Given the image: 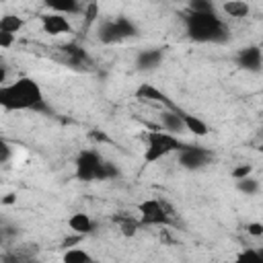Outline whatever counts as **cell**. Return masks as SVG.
Segmentation results:
<instances>
[{"label":"cell","instance_id":"1","mask_svg":"<svg viewBox=\"0 0 263 263\" xmlns=\"http://www.w3.org/2000/svg\"><path fill=\"white\" fill-rule=\"evenodd\" d=\"M0 109L4 111H41L47 113L43 90L31 76H21L8 84H0Z\"/></svg>","mask_w":263,"mask_h":263},{"label":"cell","instance_id":"2","mask_svg":"<svg viewBox=\"0 0 263 263\" xmlns=\"http://www.w3.org/2000/svg\"><path fill=\"white\" fill-rule=\"evenodd\" d=\"M185 31L187 37L195 43H228L230 41V29L222 16H218L216 10L212 12H193L189 10L185 14Z\"/></svg>","mask_w":263,"mask_h":263},{"label":"cell","instance_id":"3","mask_svg":"<svg viewBox=\"0 0 263 263\" xmlns=\"http://www.w3.org/2000/svg\"><path fill=\"white\" fill-rule=\"evenodd\" d=\"M74 175L82 183L109 181L119 177V168L111 160L103 158L97 150H80L74 160Z\"/></svg>","mask_w":263,"mask_h":263},{"label":"cell","instance_id":"4","mask_svg":"<svg viewBox=\"0 0 263 263\" xmlns=\"http://www.w3.org/2000/svg\"><path fill=\"white\" fill-rule=\"evenodd\" d=\"M138 220L140 226H179L175 208L158 197H146L138 203Z\"/></svg>","mask_w":263,"mask_h":263},{"label":"cell","instance_id":"5","mask_svg":"<svg viewBox=\"0 0 263 263\" xmlns=\"http://www.w3.org/2000/svg\"><path fill=\"white\" fill-rule=\"evenodd\" d=\"M183 146V142L164 129H152L146 134V146H144V162L146 164H154L160 158L177 152Z\"/></svg>","mask_w":263,"mask_h":263},{"label":"cell","instance_id":"6","mask_svg":"<svg viewBox=\"0 0 263 263\" xmlns=\"http://www.w3.org/2000/svg\"><path fill=\"white\" fill-rule=\"evenodd\" d=\"M136 35H138L136 23L123 14H117L113 18H105L97 27V39L103 45H115V43H121L129 37H136Z\"/></svg>","mask_w":263,"mask_h":263},{"label":"cell","instance_id":"7","mask_svg":"<svg viewBox=\"0 0 263 263\" xmlns=\"http://www.w3.org/2000/svg\"><path fill=\"white\" fill-rule=\"evenodd\" d=\"M214 160V150L197 144H183L177 150V162L185 171H201Z\"/></svg>","mask_w":263,"mask_h":263},{"label":"cell","instance_id":"8","mask_svg":"<svg viewBox=\"0 0 263 263\" xmlns=\"http://www.w3.org/2000/svg\"><path fill=\"white\" fill-rule=\"evenodd\" d=\"M234 62L240 70H247V72H253V74H259L261 68H263V53H261V47L255 43V45H247V47H240L234 55Z\"/></svg>","mask_w":263,"mask_h":263},{"label":"cell","instance_id":"9","mask_svg":"<svg viewBox=\"0 0 263 263\" xmlns=\"http://www.w3.org/2000/svg\"><path fill=\"white\" fill-rule=\"evenodd\" d=\"M136 99H140V101H148V103H156V105H162L164 109H179V105H177L168 95H164L160 88H156V86L150 84V82H142V84L136 88Z\"/></svg>","mask_w":263,"mask_h":263},{"label":"cell","instance_id":"10","mask_svg":"<svg viewBox=\"0 0 263 263\" xmlns=\"http://www.w3.org/2000/svg\"><path fill=\"white\" fill-rule=\"evenodd\" d=\"M41 29L43 33L47 35H66V33H72V25L68 21L66 14H58V12H47V14H41Z\"/></svg>","mask_w":263,"mask_h":263},{"label":"cell","instance_id":"11","mask_svg":"<svg viewBox=\"0 0 263 263\" xmlns=\"http://www.w3.org/2000/svg\"><path fill=\"white\" fill-rule=\"evenodd\" d=\"M162 60H164V51L160 47H148L136 55V68L140 72H154L156 68H160Z\"/></svg>","mask_w":263,"mask_h":263},{"label":"cell","instance_id":"12","mask_svg":"<svg viewBox=\"0 0 263 263\" xmlns=\"http://www.w3.org/2000/svg\"><path fill=\"white\" fill-rule=\"evenodd\" d=\"M62 55H64V62L72 68H86L90 64V58L86 53V49L78 43H66L62 45Z\"/></svg>","mask_w":263,"mask_h":263},{"label":"cell","instance_id":"13","mask_svg":"<svg viewBox=\"0 0 263 263\" xmlns=\"http://www.w3.org/2000/svg\"><path fill=\"white\" fill-rule=\"evenodd\" d=\"M181 109V107H179ZM179 109H162L158 119H160V125L164 132H171V134H181L185 132V125H183V119L179 115Z\"/></svg>","mask_w":263,"mask_h":263},{"label":"cell","instance_id":"14","mask_svg":"<svg viewBox=\"0 0 263 263\" xmlns=\"http://www.w3.org/2000/svg\"><path fill=\"white\" fill-rule=\"evenodd\" d=\"M68 228H70L72 232H76V234L86 236V234H90V232L95 230V222H92V218H90L88 214H84V212H74V214L68 218Z\"/></svg>","mask_w":263,"mask_h":263},{"label":"cell","instance_id":"15","mask_svg":"<svg viewBox=\"0 0 263 263\" xmlns=\"http://www.w3.org/2000/svg\"><path fill=\"white\" fill-rule=\"evenodd\" d=\"M43 6L58 14H80L82 12L80 0H43Z\"/></svg>","mask_w":263,"mask_h":263},{"label":"cell","instance_id":"16","mask_svg":"<svg viewBox=\"0 0 263 263\" xmlns=\"http://www.w3.org/2000/svg\"><path fill=\"white\" fill-rule=\"evenodd\" d=\"M179 115H181V119H183L185 132H191L193 136H208L210 127H208V123H205L201 117H197V115H193V113H187V111H183V109H179Z\"/></svg>","mask_w":263,"mask_h":263},{"label":"cell","instance_id":"17","mask_svg":"<svg viewBox=\"0 0 263 263\" xmlns=\"http://www.w3.org/2000/svg\"><path fill=\"white\" fill-rule=\"evenodd\" d=\"M113 222L119 224V230H121L123 236H134V234L138 232V228H140V220L134 218L132 214H125V212L115 214V216H113Z\"/></svg>","mask_w":263,"mask_h":263},{"label":"cell","instance_id":"18","mask_svg":"<svg viewBox=\"0 0 263 263\" xmlns=\"http://www.w3.org/2000/svg\"><path fill=\"white\" fill-rule=\"evenodd\" d=\"M222 10L226 16H232V18H245L251 12V8L245 0H226L222 4Z\"/></svg>","mask_w":263,"mask_h":263},{"label":"cell","instance_id":"19","mask_svg":"<svg viewBox=\"0 0 263 263\" xmlns=\"http://www.w3.org/2000/svg\"><path fill=\"white\" fill-rule=\"evenodd\" d=\"M64 263H92V255L80 247H70L62 255Z\"/></svg>","mask_w":263,"mask_h":263},{"label":"cell","instance_id":"20","mask_svg":"<svg viewBox=\"0 0 263 263\" xmlns=\"http://www.w3.org/2000/svg\"><path fill=\"white\" fill-rule=\"evenodd\" d=\"M23 27H25V21H23V16H18V14L8 12V14H2V16H0V31H6V33L16 35Z\"/></svg>","mask_w":263,"mask_h":263},{"label":"cell","instance_id":"21","mask_svg":"<svg viewBox=\"0 0 263 263\" xmlns=\"http://www.w3.org/2000/svg\"><path fill=\"white\" fill-rule=\"evenodd\" d=\"M236 189L240 191V193H245V195H257L259 193V189H261V185H259V181L253 177V173L251 175H247V177H242V179H236Z\"/></svg>","mask_w":263,"mask_h":263},{"label":"cell","instance_id":"22","mask_svg":"<svg viewBox=\"0 0 263 263\" xmlns=\"http://www.w3.org/2000/svg\"><path fill=\"white\" fill-rule=\"evenodd\" d=\"M189 2V10L193 12H212L216 10L214 0H187Z\"/></svg>","mask_w":263,"mask_h":263},{"label":"cell","instance_id":"23","mask_svg":"<svg viewBox=\"0 0 263 263\" xmlns=\"http://www.w3.org/2000/svg\"><path fill=\"white\" fill-rule=\"evenodd\" d=\"M261 259H263V253H261L259 249H253V247H247L242 253L236 255V261H247V263H251V261H261Z\"/></svg>","mask_w":263,"mask_h":263},{"label":"cell","instance_id":"24","mask_svg":"<svg viewBox=\"0 0 263 263\" xmlns=\"http://www.w3.org/2000/svg\"><path fill=\"white\" fill-rule=\"evenodd\" d=\"M82 14H84V21H86V27H90L99 18V6H97V2H90L86 8L82 6Z\"/></svg>","mask_w":263,"mask_h":263},{"label":"cell","instance_id":"25","mask_svg":"<svg viewBox=\"0 0 263 263\" xmlns=\"http://www.w3.org/2000/svg\"><path fill=\"white\" fill-rule=\"evenodd\" d=\"M253 173V166L251 164H238V166H234L232 168V179L236 181V179H242V177H247V175H251Z\"/></svg>","mask_w":263,"mask_h":263},{"label":"cell","instance_id":"26","mask_svg":"<svg viewBox=\"0 0 263 263\" xmlns=\"http://www.w3.org/2000/svg\"><path fill=\"white\" fill-rule=\"evenodd\" d=\"M10 156H12V148H10V144H8L4 138H0V164H2V162H8Z\"/></svg>","mask_w":263,"mask_h":263},{"label":"cell","instance_id":"27","mask_svg":"<svg viewBox=\"0 0 263 263\" xmlns=\"http://www.w3.org/2000/svg\"><path fill=\"white\" fill-rule=\"evenodd\" d=\"M12 43H14V35L12 33H6V31H0V47L2 49H8Z\"/></svg>","mask_w":263,"mask_h":263},{"label":"cell","instance_id":"28","mask_svg":"<svg viewBox=\"0 0 263 263\" xmlns=\"http://www.w3.org/2000/svg\"><path fill=\"white\" fill-rule=\"evenodd\" d=\"M247 232L251 236H261L263 234V224L261 222H249L247 224Z\"/></svg>","mask_w":263,"mask_h":263},{"label":"cell","instance_id":"29","mask_svg":"<svg viewBox=\"0 0 263 263\" xmlns=\"http://www.w3.org/2000/svg\"><path fill=\"white\" fill-rule=\"evenodd\" d=\"M78 242H82V234H76V232H74V236H68V238L62 240V247H64V249L68 247V249H70V247H76Z\"/></svg>","mask_w":263,"mask_h":263},{"label":"cell","instance_id":"30","mask_svg":"<svg viewBox=\"0 0 263 263\" xmlns=\"http://www.w3.org/2000/svg\"><path fill=\"white\" fill-rule=\"evenodd\" d=\"M6 76H8V70H6V66H4V64H0V84H4V82H6Z\"/></svg>","mask_w":263,"mask_h":263},{"label":"cell","instance_id":"31","mask_svg":"<svg viewBox=\"0 0 263 263\" xmlns=\"http://www.w3.org/2000/svg\"><path fill=\"white\" fill-rule=\"evenodd\" d=\"M6 240H8V238H6V234H4V232H2V228H0V245H4Z\"/></svg>","mask_w":263,"mask_h":263},{"label":"cell","instance_id":"32","mask_svg":"<svg viewBox=\"0 0 263 263\" xmlns=\"http://www.w3.org/2000/svg\"><path fill=\"white\" fill-rule=\"evenodd\" d=\"M12 201H14V195H6L4 197V203H12Z\"/></svg>","mask_w":263,"mask_h":263},{"label":"cell","instance_id":"33","mask_svg":"<svg viewBox=\"0 0 263 263\" xmlns=\"http://www.w3.org/2000/svg\"><path fill=\"white\" fill-rule=\"evenodd\" d=\"M173 2H181V0H173Z\"/></svg>","mask_w":263,"mask_h":263}]
</instances>
